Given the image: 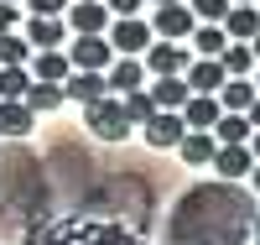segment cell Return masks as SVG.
<instances>
[{
  "label": "cell",
  "mask_w": 260,
  "mask_h": 245,
  "mask_svg": "<svg viewBox=\"0 0 260 245\" xmlns=\"http://www.w3.org/2000/svg\"><path fill=\"white\" fill-rule=\"evenodd\" d=\"M120 104H125V115H130V125H146L151 115H156V99H151L146 89H130V94H120Z\"/></svg>",
  "instance_id": "484cf974"
},
{
  "label": "cell",
  "mask_w": 260,
  "mask_h": 245,
  "mask_svg": "<svg viewBox=\"0 0 260 245\" xmlns=\"http://www.w3.org/2000/svg\"><path fill=\"white\" fill-rule=\"evenodd\" d=\"M104 42H110L115 52L136 58V52H146V47H151V26H146L141 16H115V21H110V37H104Z\"/></svg>",
  "instance_id": "277c9868"
},
{
  "label": "cell",
  "mask_w": 260,
  "mask_h": 245,
  "mask_svg": "<svg viewBox=\"0 0 260 245\" xmlns=\"http://www.w3.org/2000/svg\"><path fill=\"white\" fill-rule=\"evenodd\" d=\"M192 11H187V0H172V6H156V16H151V32H156L161 42H187L192 37Z\"/></svg>",
  "instance_id": "3957f363"
},
{
  "label": "cell",
  "mask_w": 260,
  "mask_h": 245,
  "mask_svg": "<svg viewBox=\"0 0 260 245\" xmlns=\"http://www.w3.org/2000/svg\"><path fill=\"white\" fill-rule=\"evenodd\" d=\"M219 68L229 78H245L255 68V52H250V42H224V52H219Z\"/></svg>",
  "instance_id": "7402d4cb"
},
{
  "label": "cell",
  "mask_w": 260,
  "mask_h": 245,
  "mask_svg": "<svg viewBox=\"0 0 260 245\" xmlns=\"http://www.w3.org/2000/svg\"><path fill=\"white\" fill-rule=\"evenodd\" d=\"M31 89V73L26 68H0V99H21Z\"/></svg>",
  "instance_id": "4316f807"
},
{
  "label": "cell",
  "mask_w": 260,
  "mask_h": 245,
  "mask_svg": "<svg viewBox=\"0 0 260 245\" xmlns=\"http://www.w3.org/2000/svg\"><path fill=\"white\" fill-rule=\"evenodd\" d=\"M255 230V198L240 183H198L177 198L167 240L172 245H245Z\"/></svg>",
  "instance_id": "6da1fadb"
},
{
  "label": "cell",
  "mask_w": 260,
  "mask_h": 245,
  "mask_svg": "<svg viewBox=\"0 0 260 245\" xmlns=\"http://www.w3.org/2000/svg\"><path fill=\"white\" fill-rule=\"evenodd\" d=\"M213 172H219L224 177V183H240V177L255 167V157H250V146L240 141V146H219V151H213V162H208Z\"/></svg>",
  "instance_id": "30bf717a"
},
{
  "label": "cell",
  "mask_w": 260,
  "mask_h": 245,
  "mask_svg": "<svg viewBox=\"0 0 260 245\" xmlns=\"http://www.w3.org/2000/svg\"><path fill=\"white\" fill-rule=\"evenodd\" d=\"M255 94H260V89H255V78H224L213 99H219V110H229V115H245Z\"/></svg>",
  "instance_id": "9a60e30c"
},
{
  "label": "cell",
  "mask_w": 260,
  "mask_h": 245,
  "mask_svg": "<svg viewBox=\"0 0 260 245\" xmlns=\"http://www.w3.org/2000/svg\"><path fill=\"white\" fill-rule=\"evenodd\" d=\"M26 6H31V16H62L73 0H26Z\"/></svg>",
  "instance_id": "f1b7e54d"
},
{
  "label": "cell",
  "mask_w": 260,
  "mask_h": 245,
  "mask_svg": "<svg viewBox=\"0 0 260 245\" xmlns=\"http://www.w3.org/2000/svg\"><path fill=\"white\" fill-rule=\"evenodd\" d=\"M187 63H192L187 42H156V47H146V73H156V78H172V73H182Z\"/></svg>",
  "instance_id": "8992f818"
},
{
  "label": "cell",
  "mask_w": 260,
  "mask_h": 245,
  "mask_svg": "<svg viewBox=\"0 0 260 245\" xmlns=\"http://www.w3.org/2000/svg\"><path fill=\"white\" fill-rule=\"evenodd\" d=\"M182 78H187V94H219V84L229 73L219 68V58H192L187 68H182Z\"/></svg>",
  "instance_id": "9c48e42d"
},
{
  "label": "cell",
  "mask_w": 260,
  "mask_h": 245,
  "mask_svg": "<svg viewBox=\"0 0 260 245\" xmlns=\"http://www.w3.org/2000/svg\"><path fill=\"white\" fill-rule=\"evenodd\" d=\"M62 37H68V21L62 16H31L26 21V42L42 52V47H62Z\"/></svg>",
  "instance_id": "7c38bea8"
},
{
  "label": "cell",
  "mask_w": 260,
  "mask_h": 245,
  "mask_svg": "<svg viewBox=\"0 0 260 245\" xmlns=\"http://www.w3.org/2000/svg\"><path fill=\"white\" fill-rule=\"evenodd\" d=\"M219 26H224L229 42H250V37L260 32V11H255V6H229Z\"/></svg>",
  "instance_id": "e0dca14e"
},
{
  "label": "cell",
  "mask_w": 260,
  "mask_h": 245,
  "mask_svg": "<svg viewBox=\"0 0 260 245\" xmlns=\"http://www.w3.org/2000/svg\"><path fill=\"white\" fill-rule=\"evenodd\" d=\"M229 6H255V0H229Z\"/></svg>",
  "instance_id": "8d00e7d4"
},
{
  "label": "cell",
  "mask_w": 260,
  "mask_h": 245,
  "mask_svg": "<svg viewBox=\"0 0 260 245\" xmlns=\"http://www.w3.org/2000/svg\"><path fill=\"white\" fill-rule=\"evenodd\" d=\"M21 99H26L31 115H42V110H57V104H62V84H42V78H31V89H26Z\"/></svg>",
  "instance_id": "cb8c5ba5"
},
{
  "label": "cell",
  "mask_w": 260,
  "mask_h": 245,
  "mask_svg": "<svg viewBox=\"0 0 260 245\" xmlns=\"http://www.w3.org/2000/svg\"><path fill=\"white\" fill-rule=\"evenodd\" d=\"M187 11H192V21H213V26H219L224 11H229V0H187Z\"/></svg>",
  "instance_id": "83f0119b"
},
{
  "label": "cell",
  "mask_w": 260,
  "mask_h": 245,
  "mask_svg": "<svg viewBox=\"0 0 260 245\" xmlns=\"http://www.w3.org/2000/svg\"><path fill=\"white\" fill-rule=\"evenodd\" d=\"M213 141H219V146H240V141H250V120L224 110V115L213 120Z\"/></svg>",
  "instance_id": "603a6c76"
},
{
  "label": "cell",
  "mask_w": 260,
  "mask_h": 245,
  "mask_svg": "<svg viewBox=\"0 0 260 245\" xmlns=\"http://www.w3.org/2000/svg\"><path fill=\"white\" fill-rule=\"evenodd\" d=\"M31 78H42V84H62L73 73V63H68V52H57V47H42L37 58H31V68H26Z\"/></svg>",
  "instance_id": "4fadbf2b"
},
{
  "label": "cell",
  "mask_w": 260,
  "mask_h": 245,
  "mask_svg": "<svg viewBox=\"0 0 260 245\" xmlns=\"http://www.w3.org/2000/svg\"><path fill=\"white\" fill-rule=\"evenodd\" d=\"M68 63H73V68H94V73H104V68L115 63V47H110L104 37H73Z\"/></svg>",
  "instance_id": "52a82bcc"
},
{
  "label": "cell",
  "mask_w": 260,
  "mask_h": 245,
  "mask_svg": "<svg viewBox=\"0 0 260 245\" xmlns=\"http://www.w3.org/2000/svg\"><path fill=\"white\" fill-rule=\"evenodd\" d=\"M245 177H250V188H255V193H260V162H255V167H250V172H245Z\"/></svg>",
  "instance_id": "836d02e7"
},
{
  "label": "cell",
  "mask_w": 260,
  "mask_h": 245,
  "mask_svg": "<svg viewBox=\"0 0 260 245\" xmlns=\"http://www.w3.org/2000/svg\"><path fill=\"white\" fill-rule=\"evenodd\" d=\"M99 94H104V73H94V68H73L68 78H62V99L89 104V99H99Z\"/></svg>",
  "instance_id": "5bb4252c"
},
{
  "label": "cell",
  "mask_w": 260,
  "mask_h": 245,
  "mask_svg": "<svg viewBox=\"0 0 260 245\" xmlns=\"http://www.w3.org/2000/svg\"><path fill=\"white\" fill-rule=\"evenodd\" d=\"M245 120H250V130H260V94L250 99V110H245Z\"/></svg>",
  "instance_id": "1f68e13d"
},
{
  "label": "cell",
  "mask_w": 260,
  "mask_h": 245,
  "mask_svg": "<svg viewBox=\"0 0 260 245\" xmlns=\"http://www.w3.org/2000/svg\"><path fill=\"white\" fill-rule=\"evenodd\" d=\"M250 235H255V245H260V219H255V230H250Z\"/></svg>",
  "instance_id": "d590c367"
},
{
  "label": "cell",
  "mask_w": 260,
  "mask_h": 245,
  "mask_svg": "<svg viewBox=\"0 0 260 245\" xmlns=\"http://www.w3.org/2000/svg\"><path fill=\"white\" fill-rule=\"evenodd\" d=\"M141 130H146V141H151V146L172 151V146L182 141V130H187V125H182V110H156V115H151Z\"/></svg>",
  "instance_id": "ba28073f"
},
{
  "label": "cell",
  "mask_w": 260,
  "mask_h": 245,
  "mask_svg": "<svg viewBox=\"0 0 260 245\" xmlns=\"http://www.w3.org/2000/svg\"><path fill=\"white\" fill-rule=\"evenodd\" d=\"M110 26V6L104 0H73L68 6V32L73 37H104Z\"/></svg>",
  "instance_id": "5b68a950"
},
{
  "label": "cell",
  "mask_w": 260,
  "mask_h": 245,
  "mask_svg": "<svg viewBox=\"0 0 260 245\" xmlns=\"http://www.w3.org/2000/svg\"><path fill=\"white\" fill-rule=\"evenodd\" d=\"M151 99H156V110H182L187 104V78L172 73V78H156V89H146Z\"/></svg>",
  "instance_id": "ffe728a7"
},
{
  "label": "cell",
  "mask_w": 260,
  "mask_h": 245,
  "mask_svg": "<svg viewBox=\"0 0 260 245\" xmlns=\"http://www.w3.org/2000/svg\"><path fill=\"white\" fill-rule=\"evenodd\" d=\"M187 42H192V52H198V58H219L229 37H224V26H213V21H198Z\"/></svg>",
  "instance_id": "44dd1931"
},
{
  "label": "cell",
  "mask_w": 260,
  "mask_h": 245,
  "mask_svg": "<svg viewBox=\"0 0 260 245\" xmlns=\"http://www.w3.org/2000/svg\"><path fill=\"white\" fill-rule=\"evenodd\" d=\"M255 11H260V0H255Z\"/></svg>",
  "instance_id": "ab89813d"
},
{
  "label": "cell",
  "mask_w": 260,
  "mask_h": 245,
  "mask_svg": "<svg viewBox=\"0 0 260 245\" xmlns=\"http://www.w3.org/2000/svg\"><path fill=\"white\" fill-rule=\"evenodd\" d=\"M83 130H89V136H99V141H125L136 125H130V115H125V104H120V99L99 94V99L83 104Z\"/></svg>",
  "instance_id": "7a4b0ae2"
},
{
  "label": "cell",
  "mask_w": 260,
  "mask_h": 245,
  "mask_svg": "<svg viewBox=\"0 0 260 245\" xmlns=\"http://www.w3.org/2000/svg\"><path fill=\"white\" fill-rule=\"evenodd\" d=\"M255 89H260V78H255Z\"/></svg>",
  "instance_id": "60d3db41"
},
{
  "label": "cell",
  "mask_w": 260,
  "mask_h": 245,
  "mask_svg": "<svg viewBox=\"0 0 260 245\" xmlns=\"http://www.w3.org/2000/svg\"><path fill=\"white\" fill-rule=\"evenodd\" d=\"M250 52H255V63H260V32H255V37H250Z\"/></svg>",
  "instance_id": "e575fe53"
},
{
  "label": "cell",
  "mask_w": 260,
  "mask_h": 245,
  "mask_svg": "<svg viewBox=\"0 0 260 245\" xmlns=\"http://www.w3.org/2000/svg\"><path fill=\"white\" fill-rule=\"evenodd\" d=\"M31 63V42L16 32H0V68H26Z\"/></svg>",
  "instance_id": "d4e9b609"
},
{
  "label": "cell",
  "mask_w": 260,
  "mask_h": 245,
  "mask_svg": "<svg viewBox=\"0 0 260 245\" xmlns=\"http://www.w3.org/2000/svg\"><path fill=\"white\" fill-rule=\"evenodd\" d=\"M146 6H172V0H146Z\"/></svg>",
  "instance_id": "74e56055"
},
{
  "label": "cell",
  "mask_w": 260,
  "mask_h": 245,
  "mask_svg": "<svg viewBox=\"0 0 260 245\" xmlns=\"http://www.w3.org/2000/svg\"><path fill=\"white\" fill-rule=\"evenodd\" d=\"M146 84V68L136 58H115L110 68H104V89H120V94H130V89H141Z\"/></svg>",
  "instance_id": "ac0fdd59"
},
{
  "label": "cell",
  "mask_w": 260,
  "mask_h": 245,
  "mask_svg": "<svg viewBox=\"0 0 260 245\" xmlns=\"http://www.w3.org/2000/svg\"><path fill=\"white\" fill-rule=\"evenodd\" d=\"M31 110H26V99H0V136H26L31 130Z\"/></svg>",
  "instance_id": "d6986e66"
},
{
  "label": "cell",
  "mask_w": 260,
  "mask_h": 245,
  "mask_svg": "<svg viewBox=\"0 0 260 245\" xmlns=\"http://www.w3.org/2000/svg\"><path fill=\"white\" fill-rule=\"evenodd\" d=\"M172 151H182L187 167H208L213 151H219V141H213V130H182V141L172 146Z\"/></svg>",
  "instance_id": "8fae6325"
},
{
  "label": "cell",
  "mask_w": 260,
  "mask_h": 245,
  "mask_svg": "<svg viewBox=\"0 0 260 245\" xmlns=\"http://www.w3.org/2000/svg\"><path fill=\"white\" fill-rule=\"evenodd\" d=\"M219 115H224V110H219L213 94H187V104H182V125H187V130H213Z\"/></svg>",
  "instance_id": "2e32d148"
},
{
  "label": "cell",
  "mask_w": 260,
  "mask_h": 245,
  "mask_svg": "<svg viewBox=\"0 0 260 245\" xmlns=\"http://www.w3.org/2000/svg\"><path fill=\"white\" fill-rule=\"evenodd\" d=\"M6 6H26V0H6Z\"/></svg>",
  "instance_id": "f35d334b"
},
{
  "label": "cell",
  "mask_w": 260,
  "mask_h": 245,
  "mask_svg": "<svg viewBox=\"0 0 260 245\" xmlns=\"http://www.w3.org/2000/svg\"><path fill=\"white\" fill-rule=\"evenodd\" d=\"M104 6H110V16H141L146 0H104Z\"/></svg>",
  "instance_id": "f546056e"
},
{
  "label": "cell",
  "mask_w": 260,
  "mask_h": 245,
  "mask_svg": "<svg viewBox=\"0 0 260 245\" xmlns=\"http://www.w3.org/2000/svg\"><path fill=\"white\" fill-rule=\"evenodd\" d=\"M16 21H21V6H6V0H0V32H16Z\"/></svg>",
  "instance_id": "4dcf8cb0"
},
{
  "label": "cell",
  "mask_w": 260,
  "mask_h": 245,
  "mask_svg": "<svg viewBox=\"0 0 260 245\" xmlns=\"http://www.w3.org/2000/svg\"><path fill=\"white\" fill-rule=\"evenodd\" d=\"M245 146H250V157L260 162V130H250V141H245Z\"/></svg>",
  "instance_id": "d6a6232c"
}]
</instances>
